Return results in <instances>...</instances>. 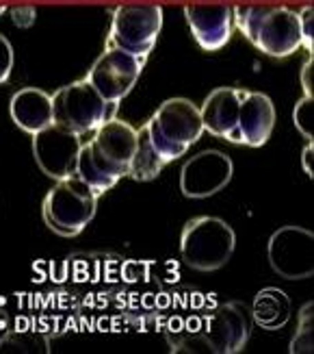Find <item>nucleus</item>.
<instances>
[{
  "label": "nucleus",
  "mask_w": 314,
  "mask_h": 354,
  "mask_svg": "<svg viewBox=\"0 0 314 354\" xmlns=\"http://www.w3.org/2000/svg\"><path fill=\"white\" fill-rule=\"evenodd\" d=\"M163 28L161 5H119L113 11L108 48L148 57Z\"/></svg>",
  "instance_id": "nucleus-6"
},
{
  "label": "nucleus",
  "mask_w": 314,
  "mask_h": 354,
  "mask_svg": "<svg viewBox=\"0 0 314 354\" xmlns=\"http://www.w3.org/2000/svg\"><path fill=\"white\" fill-rule=\"evenodd\" d=\"M269 263L286 281H304L314 276V233L304 226H282L266 245Z\"/></svg>",
  "instance_id": "nucleus-8"
},
{
  "label": "nucleus",
  "mask_w": 314,
  "mask_h": 354,
  "mask_svg": "<svg viewBox=\"0 0 314 354\" xmlns=\"http://www.w3.org/2000/svg\"><path fill=\"white\" fill-rule=\"evenodd\" d=\"M137 148V131L128 122L111 118L96 129L93 140L81 146L76 159V176L85 180L96 196L113 189L128 174Z\"/></svg>",
  "instance_id": "nucleus-1"
},
{
  "label": "nucleus",
  "mask_w": 314,
  "mask_h": 354,
  "mask_svg": "<svg viewBox=\"0 0 314 354\" xmlns=\"http://www.w3.org/2000/svg\"><path fill=\"white\" fill-rule=\"evenodd\" d=\"M9 113L15 127L35 135L37 131L52 124V98L39 87H24L11 96Z\"/></svg>",
  "instance_id": "nucleus-16"
},
{
  "label": "nucleus",
  "mask_w": 314,
  "mask_h": 354,
  "mask_svg": "<svg viewBox=\"0 0 314 354\" xmlns=\"http://www.w3.org/2000/svg\"><path fill=\"white\" fill-rule=\"evenodd\" d=\"M232 18L243 35L266 57L284 59L302 48L300 18L288 7H232Z\"/></svg>",
  "instance_id": "nucleus-2"
},
{
  "label": "nucleus",
  "mask_w": 314,
  "mask_h": 354,
  "mask_svg": "<svg viewBox=\"0 0 314 354\" xmlns=\"http://www.w3.org/2000/svg\"><path fill=\"white\" fill-rule=\"evenodd\" d=\"M146 59L148 57H137L106 46V50L91 66L87 81L108 104H115L133 91L141 72H144Z\"/></svg>",
  "instance_id": "nucleus-9"
},
{
  "label": "nucleus",
  "mask_w": 314,
  "mask_h": 354,
  "mask_svg": "<svg viewBox=\"0 0 314 354\" xmlns=\"http://www.w3.org/2000/svg\"><path fill=\"white\" fill-rule=\"evenodd\" d=\"M234 163L222 150H204L180 170V192L186 198H208L232 180Z\"/></svg>",
  "instance_id": "nucleus-12"
},
{
  "label": "nucleus",
  "mask_w": 314,
  "mask_h": 354,
  "mask_svg": "<svg viewBox=\"0 0 314 354\" xmlns=\"http://www.w3.org/2000/svg\"><path fill=\"white\" fill-rule=\"evenodd\" d=\"M241 87H217L199 106L204 131L230 144H239V111H241Z\"/></svg>",
  "instance_id": "nucleus-14"
},
{
  "label": "nucleus",
  "mask_w": 314,
  "mask_h": 354,
  "mask_svg": "<svg viewBox=\"0 0 314 354\" xmlns=\"http://www.w3.org/2000/svg\"><path fill=\"white\" fill-rule=\"evenodd\" d=\"M297 18H300L302 46L312 55L314 53V9H312V5H306L302 11H297Z\"/></svg>",
  "instance_id": "nucleus-21"
},
{
  "label": "nucleus",
  "mask_w": 314,
  "mask_h": 354,
  "mask_svg": "<svg viewBox=\"0 0 314 354\" xmlns=\"http://www.w3.org/2000/svg\"><path fill=\"white\" fill-rule=\"evenodd\" d=\"M312 157H314V146H312V142L304 148V155H302V161H304V170H306V174L312 178V174H314V167H312Z\"/></svg>",
  "instance_id": "nucleus-25"
},
{
  "label": "nucleus",
  "mask_w": 314,
  "mask_h": 354,
  "mask_svg": "<svg viewBox=\"0 0 314 354\" xmlns=\"http://www.w3.org/2000/svg\"><path fill=\"white\" fill-rule=\"evenodd\" d=\"M165 159L156 152V148L152 146L150 137L146 133V127H141L137 131V148H135V155L130 159V167H128V174L135 180H154L156 176L161 174V170L165 167Z\"/></svg>",
  "instance_id": "nucleus-18"
},
{
  "label": "nucleus",
  "mask_w": 314,
  "mask_h": 354,
  "mask_svg": "<svg viewBox=\"0 0 314 354\" xmlns=\"http://www.w3.org/2000/svg\"><path fill=\"white\" fill-rule=\"evenodd\" d=\"M314 59L310 55V59L302 68V87H304V96H312L314 98Z\"/></svg>",
  "instance_id": "nucleus-24"
},
{
  "label": "nucleus",
  "mask_w": 314,
  "mask_h": 354,
  "mask_svg": "<svg viewBox=\"0 0 314 354\" xmlns=\"http://www.w3.org/2000/svg\"><path fill=\"white\" fill-rule=\"evenodd\" d=\"M144 127L165 163L184 157L204 133L199 106L188 98L165 100Z\"/></svg>",
  "instance_id": "nucleus-3"
},
{
  "label": "nucleus",
  "mask_w": 314,
  "mask_h": 354,
  "mask_svg": "<svg viewBox=\"0 0 314 354\" xmlns=\"http://www.w3.org/2000/svg\"><path fill=\"white\" fill-rule=\"evenodd\" d=\"M249 339V319L243 309V304L228 302L217 306L206 317L204 330L188 342V348L199 344L202 350L215 354H237L245 348ZM186 348V350H188Z\"/></svg>",
  "instance_id": "nucleus-10"
},
{
  "label": "nucleus",
  "mask_w": 314,
  "mask_h": 354,
  "mask_svg": "<svg viewBox=\"0 0 314 354\" xmlns=\"http://www.w3.org/2000/svg\"><path fill=\"white\" fill-rule=\"evenodd\" d=\"M81 146V135L57 124H48L33 135V157L39 170L55 180L76 174V159Z\"/></svg>",
  "instance_id": "nucleus-11"
},
{
  "label": "nucleus",
  "mask_w": 314,
  "mask_h": 354,
  "mask_svg": "<svg viewBox=\"0 0 314 354\" xmlns=\"http://www.w3.org/2000/svg\"><path fill=\"white\" fill-rule=\"evenodd\" d=\"M184 18L191 28L195 41L202 50L217 53L232 37V7L224 3H210V5H186Z\"/></svg>",
  "instance_id": "nucleus-13"
},
{
  "label": "nucleus",
  "mask_w": 314,
  "mask_h": 354,
  "mask_svg": "<svg viewBox=\"0 0 314 354\" xmlns=\"http://www.w3.org/2000/svg\"><path fill=\"white\" fill-rule=\"evenodd\" d=\"M5 11H7V7H5V5H0V15H3Z\"/></svg>",
  "instance_id": "nucleus-27"
},
{
  "label": "nucleus",
  "mask_w": 314,
  "mask_h": 354,
  "mask_svg": "<svg viewBox=\"0 0 314 354\" xmlns=\"http://www.w3.org/2000/svg\"><path fill=\"white\" fill-rule=\"evenodd\" d=\"M293 313V304L286 291L277 287H264L260 289L254 304H251V317L258 326L264 330H279L288 324Z\"/></svg>",
  "instance_id": "nucleus-17"
},
{
  "label": "nucleus",
  "mask_w": 314,
  "mask_h": 354,
  "mask_svg": "<svg viewBox=\"0 0 314 354\" xmlns=\"http://www.w3.org/2000/svg\"><path fill=\"white\" fill-rule=\"evenodd\" d=\"M312 311H314L312 302L304 304L300 311V328H297L295 339L291 342V352H295V354L312 352Z\"/></svg>",
  "instance_id": "nucleus-19"
},
{
  "label": "nucleus",
  "mask_w": 314,
  "mask_h": 354,
  "mask_svg": "<svg viewBox=\"0 0 314 354\" xmlns=\"http://www.w3.org/2000/svg\"><path fill=\"white\" fill-rule=\"evenodd\" d=\"M52 98V124L76 135L96 131L106 120V100L83 79L57 89Z\"/></svg>",
  "instance_id": "nucleus-7"
},
{
  "label": "nucleus",
  "mask_w": 314,
  "mask_h": 354,
  "mask_svg": "<svg viewBox=\"0 0 314 354\" xmlns=\"http://www.w3.org/2000/svg\"><path fill=\"white\" fill-rule=\"evenodd\" d=\"M11 333V322H9V315L0 309V346L7 342V337Z\"/></svg>",
  "instance_id": "nucleus-26"
},
{
  "label": "nucleus",
  "mask_w": 314,
  "mask_h": 354,
  "mask_svg": "<svg viewBox=\"0 0 314 354\" xmlns=\"http://www.w3.org/2000/svg\"><path fill=\"white\" fill-rule=\"evenodd\" d=\"M237 248V233L228 222L213 215H199L186 222L180 235L182 263L197 272L222 270Z\"/></svg>",
  "instance_id": "nucleus-4"
},
{
  "label": "nucleus",
  "mask_w": 314,
  "mask_h": 354,
  "mask_svg": "<svg viewBox=\"0 0 314 354\" xmlns=\"http://www.w3.org/2000/svg\"><path fill=\"white\" fill-rule=\"evenodd\" d=\"M98 196L76 174L57 180L43 198V222L61 237L81 235L85 226L96 218Z\"/></svg>",
  "instance_id": "nucleus-5"
},
{
  "label": "nucleus",
  "mask_w": 314,
  "mask_h": 354,
  "mask_svg": "<svg viewBox=\"0 0 314 354\" xmlns=\"http://www.w3.org/2000/svg\"><path fill=\"white\" fill-rule=\"evenodd\" d=\"M37 11L33 7H13L11 9V20L18 28H28L35 24Z\"/></svg>",
  "instance_id": "nucleus-23"
},
{
  "label": "nucleus",
  "mask_w": 314,
  "mask_h": 354,
  "mask_svg": "<svg viewBox=\"0 0 314 354\" xmlns=\"http://www.w3.org/2000/svg\"><path fill=\"white\" fill-rule=\"evenodd\" d=\"M275 104L262 91L243 89L239 111V144L260 148L269 142L275 129Z\"/></svg>",
  "instance_id": "nucleus-15"
},
{
  "label": "nucleus",
  "mask_w": 314,
  "mask_h": 354,
  "mask_svg": "<svg viewBox=\"0 0 314 354\" xmlns=\"http://www.w3.org/2000/svg\"><path fill=\"white\" fill-rule=\"evenodd\" d=\"M293 122H295L297 131H300L306 140H310V142L314 140V98L312 96H304L295 104Z\"/></svg>",
  "instance_id": "nucleus-20"
},
{
  "label": "nucleus",
  "mask_w": 314,
  "mask_h": 354,
  "mask_svg": "<svg viewBox=\"0 0 314 354\" xmlns=\"http://www.w3.org/2000/svg\"><path fill=\"white\" fill-rule=\"evenodd\" d=\"M13 61H15L13 46H11V41L3 33H0V85L7 83V79L11 76Z\"/></svg>",
  "instance_id": "nucleus-22"
}]
</instances>
